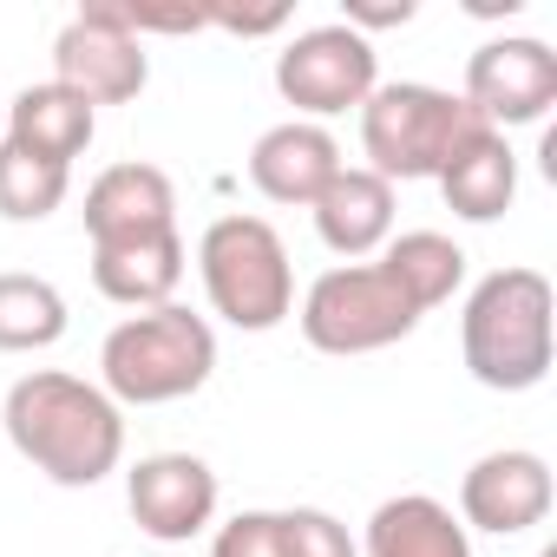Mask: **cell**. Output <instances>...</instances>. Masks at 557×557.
Listing matches in <instances>:
<instances>
[{
	"label": "cell",
	"instance_id": "6da1fadb",
	"mask_svg": "<svg viewBox=\"0 0 557 557\" xmlns=\"http://www.w3.org/2000/svg\"><path fill=\"white\" fill-rule=\"evenodd\" d=\"M0 426H8L14 453L47 472L53 485H99L106 472H119L125 459V413L106 387L60 374V368H34L8 387V407H0Z\"/></svg>",
	"mask_w": 557,
	"mask_h": 557
},
{
	"label": "cell",
	"instance_id": "7a4b0ae2",
	"mask_svg": "<svg viewBox=\"0 0 557 557\" xmlns=\"http://www.w3.org/2000/svg\"><path fill=\"white\" fill-rule=\"evenodd\" d=\"M557 296H550V275L544 269H492L485 283L466 296V315H459V355H466V374L492 394H531L544 374H550V315Z\"/></svg>",
	"mask_w": 557,
	"mask_h": 557
},
{
	"label": "cell",
	"instance_id": "3957f363",
	"mask_svg": "<svg viewBox=\"0 0 557 557\" xmlns=\"http://www.w3.org/2000/svg\"><path fill=\"white\" fill-rule=\"evenodd\" d=\"M216 368V329L177 302L164 309H145V315H125L106 348H99V374H106V394L119 407H171V400H190Z\"/></svg>",
	"mask_w": 557,
	"mask_h": 557
},
{
	"label": "cell",
	"instance_id": "277c9868",
	"mask_svg": "<svg viewBox=\"0 0 557 557\" xmlns=\"http://www.w3.org/2000/svg\"><path fill=\"white\" fill-rule=\"evenodd\" d=\"M197 275H203L210 309L243 335H269L296 315L289 243L262 216H216L197 243Z\"/></svg>",
	"mask_w": 557,
	"mask_h": 557
},
{
	"label": "cell",
	"instance_id": "5b68a950",
	"mask_svg": "<svg viewBox=\"0 0 557 557\" xmlns=\"http://www.w3.org/2000/svg\"><path fill=\"white\" fill-rule=\"evenodd\" d=\"M472 132H479L472 106L459 92H440V86H420V79L374 86L368 106H361V151H368V171L387 177V184L440 177L446 158Z\"/></svg>",
	"mask_w": 557,
	"mask_h": 557
},
{
	"label": "cell",
	"instance_id": "8992f818",
	"mask_svg": "<svg viewBox=\"0 0 557 557\" xmlns=\"http://www.w3.org/2000/svg\"><path fill=\"white\" fill-rule=\"evenodd\" d=\"M296 322L315 355H381L420 329V309L387 283L381 262H342L309 283Z\"/></svg>",
	"mask_w": 557,
	"mask_h": 557
},
{
	"label": "cell",
	"instance_id": "52a82bcc",
	"mask_svg": "<svg viewBox=\"0 0 557 557\" xmlns=\"http://www.w3.org/2000/svg\"><path fill=\"white\" fill-rule=\"evenodd\" d=\"M53 79L73 86L92 112L99 106H132L151 86V53L132 27V8H112V0L79 8L53 40Z\"/></svg>",
	"mask_w": 557,
	"mask_h": 557
},
{
	"label": "cell",
	"instance_id": "ba28073f",
	"mask_svg": "<svg viewBox=\"0 0 557 557\" xmlns=\"http://www.w3.org/2000/svg\"><path fill=\"white\" fill-rule=\"evenodd\" d=\"M374 86H381L374 40H361L342 21L335 27H309V34H296L283 53H275V92H283L309 125L361 112Z\"/></svg>",
	"mask_w": 557,
	"mask_h": 557
},
{
	"label": "cell",
	"instance_id": "9c48e42d",
	"mask_svg": "<svg viewBox=\"0 0 557 557\" xmlns=\"http://www.w3.org/2000/svg\"><path fill=\"white\" fill-rule=\"evenodd\" d=\"M479 125L505 132V125H537L550 106H557V53L531 34H505V40H485L472 60H466V92Z\"/></svg>",
	"mask_w": 557,
	"mask_h": 557
},
{
	"label": "cell",
	"instance_id": "30bf717a",
	"mask_svg": "<svg viewBox=\"0 0 557 557\" xmlns=\"http://www.w3.org/2000/svg\"><path fill=\"white\" fill-rule=\"evenodd\" d=\"M550 466L544 453H524V446H505V453H485L466 466L459 479V524L466 531H492V537H518L531 524L550 518Z\"/></svg>",
	"mask_w": 557,
	"mask_h": 557
},
{
	"label": "cell",
	"instance_id": "8fae6325",
	"mask_svg": "<svg viewBox=\"0 0 557 557\" xmlns=\"http://www.w3.org/2000/svg\"><path fill=\"white\" fill-rule=\"evenodd\" d=\"M125 505L158 544H190L216 518V472L197 453H151L125 472Z\"/></svg>",
	"mask_w": 557,
	"mask_h": 557
},
{
	"label": "cell",
	"instance_id": "7c38bea8",
	"mask_svg": "<svg viewBox=\"0 0 557 557\" xmlns=\"http://www.w3.org/2000/svg\"><path fill=\"white\" fill-rule=\"evenodd\" d=\"M177 230V190L158 164H112L86 184V236L99 243H138Z\"/></svg>",
	"mask_w": 557,
	"mask_h": 557
},
{
	"label": "cell",
	"instance_id": "4fadbf2b",
	"mask_svg": "<svg viewBox=\"0 0 557 557\" xmlns=\"http://www.w3.org/2000/svg\"><path fill=\"white\" fill-rule=\"evenodd\" d=\"M342 171V145L329 125H309V119H289V125H269L249 151V184L269 197V203H315Z\"/></svg>",
	"mask_w": 557,
	"mask_h": 557
},
{
	"label": "cell",
	"instance_id": "5bb4252c",
	"mask_svg": "<svg viewBox=\"0 0 557 557\" xmlns=\"http://www.w3.org/2000/svg\"><path fill=\"white\" fill-rule=\"evenodd\" d=\"M309 210H315V236H322L335 256H348V262L387 249V236H394V184L374 177L368 164H342L335 184H329Z\"/></svg>",
	"mask_w": 557,
	"mask_h": 557
},
{
	"label": "cell",
	"instance_id": "9a60e30c",
	"mask_svg": "<svg viewBox=\"0 0 557 557\" xmlns=\"http://www.w3.org/2000/svg\"><path fill=\"white\" fill-rule=\"evenodd\" d=\"M184 283V236H138V243H99L92 249V289L119 309H164Z\"/></svg>",
	"mask_w": 557,
	"mask_h": 557
},
{
	"label": "cell",
	"instance_id": "2e32d148",
	"mask_svg": "<svg viewBox=\"0 0 557 557\" xmlns=\"http://www.w3.org/2000/svg\"><path fill=\"white\" fill-rule=\"evenodd\" d=\"M92 132H99V112H92L73 86H60V79L27 86V92L8 106V145H21L27 158H47V164H60V171H73V158L92 145Z\"/></svg>",
	"mask_w": 557,
	"mask_h": 557
},
{
	"label": "cell",
	"instance_id": "e0dca14e",
	"mask_svg": "<svg viewBox=\"0 0 557 557\" xmlns=\"http://www.w3.org/2000/svg\"><path fill=\"white\" fill-rule=\"evenodd\" d=\"M433 184H440V197H446L453 216H466V223H498V216L511 210V197H518V158H511L505 132L479 125V132L446 158V171H440Z\"/></svg>",
	"mask_w": 557,
	"mask_h": 557
},
{
	"label": "cell",
	"instance_id": "ac0fdd59",
	"mask_svg": "<svg viewBox=\"0 0 557 557\" xmlns=\"http://www.w3.org/2000/svg\"><path fill=\"white\" fill-rule=\"evenodd\" d=\"M368 557H472V531L453 518V505H440L426 492H400V498L374 505Z\"/></svg>",
	"mask_w": 557,
	"mask_h": 557
},
{
	"label": "cell",
	"instance_id": "d6986e66",
	"mask_svg": "<svg viewBox=\"0 0 557 557\" xmlns=\"http://www.w3.org/2000/svg\"><path fill=\"white\" fill-rule=\"evenodd\" d=\"M381 269H387V283L426 315V309L453 302V289L466 283V249L453 236H440V230H400V236H387Z\"/></svg>",
	"mask_w": 557,
	"mask_h": 557
},
{
	"label": "cell",
	"instance_id": "ffe728a7",
	"mask_svg": "<svg viewBox=\"0 0 557 557\" xmlns=\"http://www.w3.org/2000/svg\"><path fill=\"white\" fill-rule=\"evenodd\" d=\"M66 335V296L47 275L0 269V355H40Z\"/></svg>",
	"mask_w": 557,
	"mask_h": 557
},
{
	"label": "cell",
	"instance_id": "44dd1931",
	"mask_svg": "<svg viewBox=\"0 0 557 557\" xmlns=\"http://www.w3.org/2000/svg\"><path fill=\"white\" fill-rule=\"evenodd\" d=\"M66 190H73V171H60V164H47V158H27L21 145L0 138V216H8V223H40V216H53V210L66 203Z\"/></svg>",
	"mask_w": 557,
	"mask_h": 557
},
{
	"label": "cell",
	"instance_id": "7402d4cb",
	"mask_svg": "<svg viewBox=\"0 0 557 557\" xmlns=\"http://www.w3.org/2000/svg\"><path fill=\"white\" fill-rule=\"evenodd\" d=\"M283 544H289V557H361V544L348 537V524L335 511H315V505L283 511Z\"/></svg>",
	"mask_w": 557,
	"mask_h": 557
},
{
	"label": "cell",
	"instance_id": "603a6c76",
	"mask_svg": "<svg viewBox=\"0 0 557 557\" xmlns=\"http://www.w3.org/2000/svg\"><path fill=\"white\" fill-rule=\"evenodd\" d=\"M210 557H289V544H283V511H236V518L216 531Z\"/></svg>",
	"mask_w": 557,
	"mask_h": 557
},
{
	"label": "cell",
	"instance_id": "cb8c5ba5",
	"mask_svg": "<svg viewBox=\"0 0 557 557\" xmlns=\"http://www.w3.org/2000/svg\"><path fill=\"white\" fill-rule=\"evenodd\" d=\"M420 8H413V0H387V8H374V0H348V14H342V27H355L361 40L368 34H381V27H407Z\"/></svg>",
	"mask_w": 557,
	"mask_h": 557
},
{
	"label": "cell",
	"instance_id": "d4e9b609",
	"mask_svg": "<svg viewBox=\"0 0 557 557\" xmlns=\"http://www.w3.org/2000/svg\"><path fill=\"white\" fill-rule=\"evenodd\" d=\"M203 27H223V34H243V40H256V34L289 27V8H269V14H203Z\"/></svg>",
	"mask_w": 557,
	"mask_h": 557
}]
</instances>
